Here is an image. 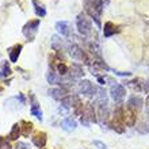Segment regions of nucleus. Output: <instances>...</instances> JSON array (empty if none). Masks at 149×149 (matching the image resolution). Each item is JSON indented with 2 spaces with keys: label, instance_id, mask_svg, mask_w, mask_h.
I'll return each instance as SVG.
<instances>
[{
  "label": "nucleus",
  "instance_id": "obj_5",
  "mask_svg": "<svg viewBox=\"0 0 149 149\" xmlns=\"http://www.w3.org/2000/svg\"><path fill=\"white\" fill-rule=\"evenodd\" d=\"M79 90H80L81 94H84L86 96H90V98L94 96L95 92H98L96 87H95L90 80H81V81L79 83Z\"/></svg>",
  "mask_w": 149,
  "mask_h": 149
},
{
  "label": "nucleus",
  "instance_id": "obj_18",
  "mask_svg": "<svg viewBox=\"0 0 149 149\" xmlns=\"http://www.w3.org/2000/svg\"><path fill=\"white\" fill-rule=\"evenodd\" d=\"M61 126H63V129L68 130V132H72V130L76 129L77 123H76V121H74L72 117H67L63 122H61Z\"/></svg>",
  "mask_w": 149,
  "mask_h": 149
},
{
  "label": "nucleus",
  "instance_id": "obj_2",
  "mask_svg": "<svg viewBox=\"0 0 149 149\" xmlns=\"http://www.w3.org/2000/svg\"><path fill=\"white\" fill-rule=\"evenodd\" d=\"M76 26H77V31L81 34V36L87 37L92 33V22H91V18L87 16V14H79L77 20H76Z\"/></svg>",
  "mask_w": 149,
  "mask_h": 149
},
{
  "label": "nucleus",
  "instance_id": "obj_19",
  "mask_svg": "<svg viewBox=\"0 0 149 149\" xmlns=\"http://www.w3.org/2000/svg\"><path fill=\"white\" fill-rule=\"evenodd\" d=\"M33 6H34V11H36V14L38 16H45L46 15V8L43 7V4L41 3V1H38V0H31Z\"/></svg>",
  "mask_w": 149,
  "mask_h": 149
},
{
  "label": "nucleus",
  "instance_id": "obj_27",
  "mask_svg": "<svg viewBox=\"0 0 149 149\" xmlns=\"http://www.w3.org/2000/svg\"><path fill=\"white\" fill-rule=\"evenodd\" d=\"M42 149H43V148H42Z\"/></svg>",
  "mask_w": 149,
  "mask_h": 149
},
{
  "label": "nucleus",
  "instance_id": "obj_25",
  "mask_svg": "<svg viewBox=\"0 0 149 149\" xmlns=\"http://www.w3.org/2000/svg\"><path fill=\"white\" fill-rule=\"evenodd\" d=\"M15 149H30V146H29L26 142H16Z\"/></svg>",
  "mask_w": 149,
  "mask_h": 149
},
{
  "label": "nucleus",
  "instance_id": "obj_13",
  "mask_svg": "<svg viewBox=\"0 0 149 149\" xmlns=\"http://www.w3.org/2000/svg\"><path fill=\"white\" fill-rule=\"evenodd\" d=\"M46 141H47V137H46V133H45V132H37V133L34 134V137H33V144L41 149L46 145Z\"/></svg>",
  "mask_w": 149,
  "mask_h": 149
},
{
  "label": "nucleus",
  "instance_id": "obj_8",
  "mask_svg": "<svg viewBox=\"0 0 149 149\" xmlns=\"http://www.w3.org/2000/svg\"><path fill=\"white\" fill-rule=\"evenodd\" d=\"M141 79H136V80H132V81H127L126 86L130 87L133 91H137V92H148V83H141Z\"/></svg>",
  "mask_w": 149,
  "mask_h": 149
},
{
  "label": "nucleus",
  "instance_id": "obj_22",
  "mask_svg": "<svg viewBox=\"0 0 149 149\" xmlns=\"http://www.w3.org/2000/svg\"><path fill=\"white\" fill-rule=\"evenodd\" d=\"M52 49L56 50L57 53H60V52L63 50V42H61V39H60L57 36L52 37Z\"/></svg>",
  "mask_w": 149,
  "mask_h": 149
},
{
  "label": "nucleus",
  "instance_id": "obj_17",
  "mask_svg": "<svg viewBox=\"0 0 149 149\" xmlns=\"http://www.w3.org/2000/svg\"><path fill=\"white\" fill-rule=\"evenodd\" d=\"M68 72L71 73V76L73 79H79V77H81L83 74H84V72H83V67L81 65H79V64H72Z\"/></svg>",
  "mask_w": 149,
  "mask_h": 149
},
{
  "label": "nucleus",
  "instance_id": "obj_14",
  "mask_svg": "<svg viewBox=\"0 0 149 149\" xmlns=\"http://www.w3.org/2000/svg\"><path fill=\"white\" fill-rule=\"evenodd\" d=\"M22 49H23V46H22L20 43H16V45H14L12 47H10L8 56H10V61H11V63H16V61H18Z\"/></svg>",
  "mask_w": 149,
  "mask_h": 149
},
{
  "label": "nucleus",
  "instance_id": "obj_4",
  "mask_svg": "<svg viewBox=\"0 0 149 149\" xmlns=\"http://www.w3.org/2000/svg\"><path fill=\"white\" fill-rule=\"evenodd\" d=\"M110 96L113 98V100H115V102H118V103L122 102L126 96L125 87L122 86V84H114L110 90Z\"/></svg>",
  "mask_w": 149,
  "mask_h": 149
},
{
  "label": "nucleus",
  "instance_id": "obj_1",
  "mask_svg": "<svg viewBox=\"0 0 149 149\" xmlns=\"http://www.w3.org/2000/svg\"><path fill=\"white\" fill-rule=\"evenodd\" d=\"M84 11L95 23L100 26V18L103 12V0H83Z\"/></svg>",
  "mask_w": 149,
  "mask_h": 149
},
{
  "label": "nucleus",
  "instance_id": "obj_23",
  "mask_svg": "<svg viewBox=\"0 0 149 149\" xmlns=\"http://www.w3.org/2000/svg\"><path fill=\"white\" fill-rule=\"evenodd\" d=\"M20 133H22L20 125L19 123H15V125L12 126V129H11V132H10V134H8V137H10V140H18Z\"/></svg>",
  "mask_w": 149,
  "mask_h": 149
},
{
  "label": "nucleus",
  "instance_id": "obj_15",
  "mask_svg": "<svg viewBox=\"0 0 149 149\" xmlns=\"http://www.w3.org/2000/svg\"><path fill=\"white\" fill-rule=\"evenodd\" d=\"M30 99H31V115H34L36 118H38L39 121H42V111H41V107H39V103L37 102V99L34 95H30Z\"/></svg>",
  "mask_w": 149,
  "mask_h": 149
},
{
  "label": "nucleus",
  "instance_id": "obj_10",
  "mask_svg": "<svg viewBox=\"0 0 149 149\" xmlns=\"http://www.w3.org/2000/svg\"><path fill=\"white\" fill-rule=\"evenodd\" d=\"M119 31H121L119 26L114 24L113 22H106V23H104V27H103V36L106 37V38H109V37L114 36V34H117V33H119Z\"/></svg>",
  "mask_w": 149,
  "mask_h": 149
},
{
  "label": "nucleus",
  "instance_id": "obj_24",
  "mask_svg": "<svg viewBox=\"0 0 149 149\" xmlns=\"http://www.w3.org/2000/svg\"><path fill=\"white\" fill-rule=\"evenodd\" d=\"M0 149H12V146L10 145V142L6 138L0 137Z\"/></svg>",
  "mask_w": 149,
  "mask_h": 149
},
{
  "label": "nucleus",
  "instance_id": "obj_6",
  "mask_svg": "<svg viewBox=\"0 0 149 149\" xmlns=\"http://www.w3.org/2000/svg\"><path fill=\"white\" fill-rule=\"evenodd\" d=\"M136 119H137L136 111L129 109V107L123 109V125L132 127V126L136 125Z\"/></svg>",
  "mask_w": 149,
  "mask_h": 149
},
{
  "label": "nucleus",
  "instance_id": "obj_26",
  "mask_svg": "<svg viewBox=\"0 0 149 149\" xmlns=\"http://www.w3.org/2000/svg\"><path fill=\"white\" fill-rule=\"evenodd\" d=\"M92 144H94V145H96V146H99L100 149H107V146L104 145L103 142H100V141H94Z\"/></svg>",
  "mask_w": 149,
  "mask_h": 149
},
{
  "label": "nucleus",
  "instance_id": "obj_3",
  "mask_svg": "<svg viewBox=\"0 0 149 149\" xmlns=\"http://www.w3.org/2000/svg\"><path fill=\"white\" fill-rule=\"evenodd\" d=\"M39 19H33V20H29L27 23L23 26L22 29V33H23V36L29 39V41H34L36 38L37 33H38V29H39Z\"/></svg>",
  "mask_w": 149,
  "mask_h": 149
},
{
  "label": "nucleus",
  "instance_id": "obj_9",
  "mask_svg": "<svg viewBox=\"0 0 149 149\" xmlns=\"http://www.w3.org/2000/svg\"><path fill=\"white\" fill-rule=\"evenodd\" d=\"M68 90L64 87H58V88H50L49 90V95L56 100H63L65 96H68Z\"/></svg>",
  "mask_w": 149,
  "mask_h": 149
},
{
  "label": "nucleus",
  "instance_id": "obj_12",
  "mask_svg": "<svg viewBox=\"0 0 149 149\" xmlns=\"http://www.w3.org/2000/svg\"><path fill=\"white\" fill-rule=\"evenodd\" d=\"M56 30L64 37H68L71 34V24L67 20H60L56 23Z\"/></svg>",
  "mask_w": 149,
  "mask_h": 149
},
{
  "label": "nucleus",
  "instance_id": "obj_11",
  "mask_svg": "<svg viewBox=\"0 0 149 149\" xmlns=\"http://www.w3.org/2000/svg\"><path fill=\"white\" fill-rule=\"evenodd\" d=\"M142 103H144V102H142V98H141V96L133 95V96H132V98L127 100V107L137 113V111H140L142 109Z\"/></svg>",
  "mask_w": 149,
  "mask_h": 149
},
{
  "label": "nucleus",
  "instance_id": "obj_16",
  "mask_svg": "<svg viewBox=\"0 0 149 149\" xmlns=\"http://www.w3.org/2000/svg\"><path fill=\"white\" fill-rule=\"evenodd\" d=\"M46 79H47V83H49V84H60V86L64 84L63 79L60 77V74H57L53 71V68L49 69V72H47V74H46Z\"/></svg>",
  "mask_w": 149,
  "mask_h": 149
},
{
  "label": "nucleus",
  "instance_id": "obj_21",
  "mask_svg": "<svg viewBox=\"0 0 149 149\" xmlns=\"http://www.w3.org/2000/svg\"><path fill=\"white\" fill-rule=\"evenodd\" d=\"M10 74H11V68H10L8 61H1V64H0V77L4 79Z\"/></svg>",
  "mask_w": 149,
  "mask_h": 149
},
{
  "label": "nucleus",
  "instance_id": "obj_7",
  "mask_svg": "<svg viewBox=\"0 0 149 149\" xmlns=\"http://www.w3.org/2000/svg\"><path fill=\"white\" fill-rule=\"evenodd\" d=\"M80 104H81V102H80V99H79L77 95H68V96H65V98L61 100V106L65 107V109H71V107L76 109V107L80 106Z\"/></svg>",
  "mask_w": 149,
  "mask_h": 149
},
{
  "label": "nucleus",
  "instance_id": "obj_20",
  "mask_svg": "<svg viewBox=\"0 0 149 149\" xmlns=\"http://www.w3.org/2000/svg\"><path fill=\"white\" fill-rule=\"evenodd\" d=\"M20 130H22V136H24V137H29L30 136V133L33 132V123L31 122H27V121H22L20 122Z\"/></svg>",
  "mask_w": 149,
  "mask_h": 149
}]
</instances>
